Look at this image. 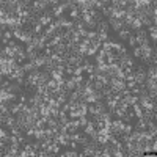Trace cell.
Returning <instances> with one entry per match:
<instances>
[{"label":"cell","mask_w":157,"mask_h":157,"mask_svg":"<svg viewBox=\"0 0 157 157\" xmlns=\"http://www.w3.org/2000/svg\"><path fill=\"white\" fill-rule=\"evenodd\" d=\"M68 148H69V149H75V151H78V148H80V146H78V143H77V141L69 140V145H68Z\"/></svg>","instance_id":"obj_7"},{"label":"cell","mask_w":157,"mask_h":157,"mask_svg":"<svg viewBox=\"0 0 157 157\" xmlns=\"http://www.w3.org/2000/svg\"><path fill=\"white\" fill-rule=\"evenodd\" d=\"M47 88H49L50 91H55V90L60 88V85H58V82L55 80V78H52V77H50V80L47 82Z\"/></svg>","instance_id":"obj_4"},{"label":"cell","mask_w":157,"mask_h":157,"mask_svg":"<svg viewBox=\"0 0 157 157\" xmlns=\"http://www.w3.org/2000/svg\"><path fill=\"white\" fill-rule=\"evenodd\" d=\"M96 32L98 33H109L110 32V24L107 22V19H104L98 24V27H96Z\"/></svg>","instance_id":"obj_2"},{"label":"cell","mask_w":157,"mask_h":157,"mask_svg":"<svg viewBox=\"0 0 157 157\" xmlns=\"http://www.w3.org/2000/svg\"><path fill=\"white\" fill-rule=\"evenodd\" d=\"M132 33H134V32L130 30L129 27H124L121 32H118V33H116V36H118V39H120V43H124V41H127V38L132 35Z\"/></svg>","instance_id":"obj_1"},{"label":"cell","mask_w":157,"mask_h":157,"mask_svg":"<svg viewBox=\"0 0 157 157\" xmlns=\"http://www.w3.org/2000/svg\"><path fill=\"white\" fill-rule=\"evenodd\" d=\"M141 55H143V50H141V47H134V50H132V58L134 60H140L141 58Z\"/></svg>","instance_id":"obj_5"},{"label":"cell","mask_w":157,"mask_h":157,"mask_svg":"<svg viewBox=\"0 0 157 157\" xmlns=\"http://www.w3.org/2000/svg\"><path fill=\"white\" fill-rule=\"evenodd\" d=\"M146 77L148 78H157V66L149 64V66L146 68Z\"/></svg>","instance_id":"obj_3"},{"label":"cell","mask_w":157,"mask_h":157,"mask_svg":"<svg viewBox=\"0 0 157 157\" xmlns=\"http://www.w3.org/2000/svg\"><path fill=\"white\" fill-rule=\"evenodd\" d=\"M127 43H129V46L132 47V49H134V47H137V39H135V35H134V33L127 38Z\"/></svg>","instance_id":"obj_6"}]
</instances>
